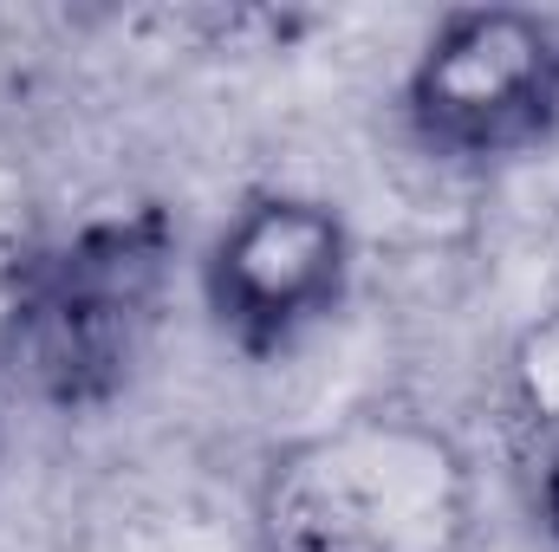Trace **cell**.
Wrapping results in <instances>:
<instances>
[{"instance_id": "6da1fadb", "label": "cell", "mask_w": 559, "mask_h": 552, "mask_svg": "<svg viewBox=\"0 0 559 552\" xmlns=\"http://www.w3.org/2000/svg\"><path fill=\"white\" fill-rule=\"evenodd\" d=\"M176 267L169 208L143 202L131 215L85 221L79 235L26 254L7 279L0 364L46 410L111 404L156 332V305Z\"/></svg>"}, {"instance_id": "7a4b0ae2", "label": "cell", "mask_w": 559, "mask_h": 552, "mask_svg": "<svg viewBox=\"0 0 559 552\" xmlns=\"http://www.w3.org/2000/svg\"><path fill=\"white\" fill-rule=\"evenodd\" d=\"M468 455L417 416H345L286 442L261 481V552H468Z\"/></svg>"}, {"instance_id": "3957f363", "label": "cell", "mask_w": 559, "mask_h": 552, "mask_svg": "<svg viewBox=\"0 0 559 552\" xmlns=\"http://www.w3.org/2000/svg\"><path fill=\"white\" fill-rule=\"evenodd\" d=\"M404 118L429 156L495 163L559 131V20L521 7L449 13L404 85Z\"/></svg>"}, {"instance_id": "277c9868", "label": "cell", "mask_w": 559, "mask_h": 552, "mask_svg": "<svg viewBox=\"0 0 559 552\" xmlns=\"http://www.w3.org/2000/svg\"><path fill=\"white\" fill-rule=\"evenodd\" d=\"M352 274L345 221L312 195H254L215 235L202 261V299L248 358H274L299 332L332 319Z\"/></svg>"}, {"instance_id": "5b68a950", "label": "cell", "mask_w": 559, "mask_h": 552, "mask_svg": "<svg viewBox=\"0 0 559 552\" xmlns=\"http://www.w3.org/2000/svg\"><path fill=\"white\" fill-rule=\"evenodd\" d=\"M521 377H527V404L540 416H559V319L547 332H534V345L521 358Z\"/></svg>"}, {"instance_id": "8992f818", "label": "cell", "mask_w": 559, "mask_h": 552, "mask_svg": "<svg viewBox=\"0 0 559 552\" xmlns=\"http://www.w3.org/2000/svg\"><path fill=\"white\" fill-rule=\"evenodd\" d=\"M540 501H547V527H554V540H559V461L547 468V494Z\"/></svg>"}]
</instances>
